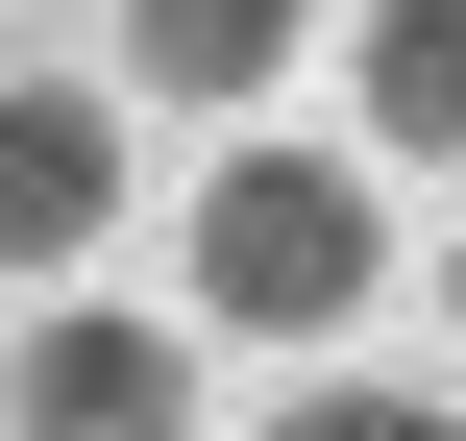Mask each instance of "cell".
Segmentation results:
<instances>
[{
    "label": "cell",
    "instance_id": "obj_7",
    "mask_svg": "<svg viewBox=\"0 0 466 441\" xmlns=\"http://www.w3.org/2000/svg\"><path fill=\"white\" fill-rule=\"evenodd\" d=\"M442 344H466V246H442Z\"/></svg>",
    "mask_w": 466,
    "mask_h": 441
},
{
    "label": "cell",
    "instance_id": "obj_6",
    "mask_svg": "<svg viewBox=\"0 0 466 441\" xmlns=\"http://www.w3.org/2000/svg\"><path fill=\"white\" fill-rule=\"evenodd\" d=\"M442 393H393V368H295V441H418Z\"/></svg>",
    "mask_w": 466,
    "mask_h": 441
},
{
    "label": "cell",
    "instance_id": "obj_3",
    "mask_svg": "<svg viewBox=\"0 0 466 441\" xmlns=\"http://www.w3.org/2000/svg\"><path fill=\"white\" fill-rule=\"evenodd\" d=\"M25 417H49V441H74V417H197V344L49 270V319H25Z\"/></svg>",
    "mask_w": 466,
    "mask_h": 441
},
{
    "label": "cell",
    "instance_id": "obj_4",
    "mask_svg": "<svg viewBox=\"0 0 466 441\" xmlns=\"http://www.w3.org/2000/svg\"><path fill=\"white\" fill-rule=\"evenodd\" d=\"M295 25H319V0H123V74H147V98H221V123H246V98L295 74Z\"/></svg>",
    "mask_w": 466,
    "mask_h": 441
},
{
    "label": "cell",
    "instance_id": "obj_5",
    "mask_svg": "<svg viewBox=\"0 0 466 441\" xmlns=\"http://www.w3.org/2000/svg\"><path fill=\"white\" fill-rule=\"evenodd\" d=\"M369 147L466 172V0H369Z\"/></svg>",
    "mask_w": 466,
    "mask_h": 441
},
{
    "label": "cell",
    "instance_id": "obj_1",
    "mask_svg": "<svg viewBox=\"0 0 466 441\" xmlns=\"http://www.w3.org/2000/svg\"><path fill=\"white\" fill-rule=\"evenodd\" d=\"M197 295H221V344H344L369 319V172L344 147H221L197 172Z\"/></svg>",
    "mask_w": 466,
    "mask_h": 441
},
{
    "label": "cell",
    "instance_id": "obj_2",
    "mask_svg": "<svg viewBox=\"0 0 466 441\" xmlns=\"http://www.w3.org/2000/svg\"><path fill=\"white\" fill-rule=\"evenodd\" d=\"M98 221H123V98L0 74V270H98Z\"/></svg>",
    "mask_w": 466,
    "mask_h": 441
}]
</instances>
